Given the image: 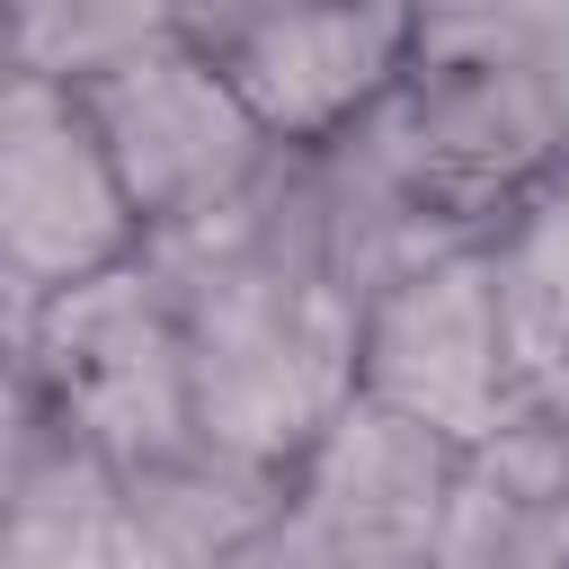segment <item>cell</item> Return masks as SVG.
<instances>
[{"label":"cell","mask_w":569,"mask_h":569,"mask_svg":"<svg viewBox=\"0 0 569 569\" xmlns=\"http://www.w3.org/2000/svg\"><path fill=\"white\" fill-rule=\"evenodd\" d=\"M276 507H284V480L222 462V453L124 471L116 480V569H222Z\"/></svg>","instance_id":"cell-10"},{"label":"cell","mask_w":569,"mask_h":569,"mask_svg":"<svg viewBox=\"0 0 569 569\" xmlns=\"http://www.w3.org/2000/svg\"><path fill=\"white\" fill-rule=\"evenodd\" d=\"M462 445L382 400H347L329 436L284 471V516L320 569H436Z\"/></svg>","instance_id":"cell-8"},{"label":"cell","mask_w":569,"mask_h":569,"mask_svg":"<svg viewBox=\"0 0 569 569\" xmlns=\"http://www.w3.org/2000/svg\"><path fill=\"white\" fill-rule=\"evenodd\" d=\"M151 267L178 293L204 453L284 480L356 400V338H365V284L347 276L320 222L311 169L284 160L231 213L151 240Z\"/></svg>","instance_id":"cell-1"},{"label":"cell","mask_w":569,"mask_h":569,"mask_svg":"<svg viewBox=\"0 0 569 569\" xmlns=\"http://www.w3.org/2000/svg\"><path fill=\"white\" fill-rule=\"evenodd\" d=\"M187 36L222 62L240 107L284 160L356 142L409 80L418 9H187Z\"/></svg>","instance_id":"cell-7"},{"label":"cell","mask_w":569,"mask_h":569,"mask_svg":"<svg viewBox=\"0 0 569 569\" xmlns=\"http://www.w3.org/2000/svg\"><path fill=\"white\" fill-rule=\"evenodd\" d=\"M489 267H498V302H507L525 409L551 418V427H569V169L551 187H533L489 231Z\"/></svg>","instance_id":"cell-12"},{"label":"cell","mask_w":569,"mask_h":569,"mask_svg":"<svg viewBox=\"0 0 569 569\" xmlns=\"http://www.w3.org/2000/svg\"><path fill=\"white\" fill-rule=\"evenodd\" d=\"M80 107L151 240H178V231L231 213L240 196H258L284 169V151L258 133V116L222 80V62L187 36V9H169V27L151 44L107 62L98 80H80Z\"/></svg>","instance_id":"cell-4"},{"label":"cell","mask_w":569,"mask_h":569,"mask_svg":"<svg viewBox=\"0 0 569 569\" xmlns=\"http://www.w3.org/2000/svg\"><path fill=\"white\" fill-rule=\"evenodd\" d=\"M222 569H320V560H311V542L293 533V516L276 507V516H267V525H258V533H249V542H240Z\"/></svg>","instance_id":"cell-14"},{"label":"cell","mask_w":569,"mask_h":569,"mask_svg":"<svg viewBox=\"0 0 569 569\" xmlns=\"http://www.w3.org/2000/svg\"><path fill=\"white\" fill-rule=\"evenodd\" d=\"M151 258V231L62 80H0V284L9 311H36L53 293H80L116 267Z\"/></svg>","instance_id":"cell-5"},{"label":"cell","mask_w":569,"mask_h":569,"mask_svg":"<svg viewBox=\"0 0 569 569\" xmlns=\"http://www.w3.org/2000/svg\"><path fill=\"white\" fill-rule=\"evenodd\" d=\"M160 27H169V0H160V9H71V0H36V9H18V27H9V71L80 89V80H98L107 62H124L133 44H151Z\"/></svg>","instance_id":"cell-13"},{"label":"cell","mask_w":569,"mask_h":569,"mask_svg":"<svg viewBox=\"0 0 569 569\" xmlns=\"http://www.w3.org/2000/svg\"><path fill=\"white\" fill-rule=\"evenodd\" d=\"M356 391L418 418L427 436H445L462 453L525 418V373H516L489 240L418 258L391 284H373L365 338H356Z\"/></svg>","instance_id":"cell-6"},{"label":"cell","mask_w":569,"mask_h":569,"mask_svg":"<svg viewBox=\"0 0 569 569\" xmlns=\"http://www.w3.org/2000/svg\"><path fill=\"white\" fill-rule=\"evenodd\" d=\"M373 142L453 240H489L569 169V0L418 9V53Z\"/></svg>","instance_id":"cell-2"},{"label":"cell","mask_w":569,"mask_h":569,"mask_svg":"<svg viewBox=\"0 0 569 569\" xmlns=\"http://www.w3.org/2000/svg\"><path fill=\"white\" fill-rule=\"evenodd\" d=\"M436 569H569V427L525 409L453 462Z\"/></svg>","instance_id":"cell-9"},{"label":"cell","mask_w":569,"mask_h":569,"mask_svg":"<svg viewBox=\"0 0 569 569\" xmlns=\"http://www.w3.org/2000/svg\"><path fill=\"white\" fill-rule=\"evenodd\" d=\"M9 400L89 445L116 480L204 453L196 436V365L178 329V293L151 258L9 311Z\"/></svg>","instance_id":"cell-3"},{"label":"cell","mask_w":569,"mask_h":569,"mask_svg":"<svg viewBox=\"0 0 569 569\" xmlns=\"http://www.w3.org/2000/svg\"><path fill=\"white\" fill-rule=\"evenodd\" d=\"M0 569H116V471L27 400H9Z\"/></svg>","instance_id":"cell-11"}]
</instances>
